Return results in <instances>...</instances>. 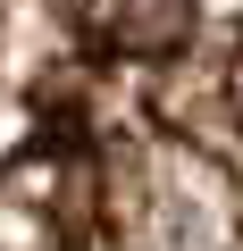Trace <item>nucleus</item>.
I'll use <instances>...</instances> for the list:
<instances>
[{"label": "nucleus", "instance_id": "f257e3e1", "mask_svg": "<svg viewBox=\"0 0 243 251\" xmlns=\"http://www.w3.org/2000/svg\"><path fill=\"white\" fill-rule=\"evenodd\" d=\"M109 184V159H101V143H92V126L84 117H51L42 134L9 159V201L17 209H34L59 243H92L109 218H101V193Z\"/></svg>", "mask_w": 243, "mask_h": 251}, {"label": "nucleus", "instance_id": "f03ea898", "mask_svg": "<svg viewBox=\"0 0 243 251\" xmlns=\"http://www.w3.org/2000/svg\"><path fill=\"white\" fill-rule=\"evenodd\" d=\"M59 17L76 25L84 50H109V59H176L201 25L193 0H59Z\"/></svg>", "mask_w": 243, "mask_h": 251}, {"label": "nucleus", "instance_id": "7ed1b4c3", "mask_svg": "<svg viewBox=\"0 0 243 251\" xmlns=\"http://www.w3.org/2000/svg\"><path fill=\"white\" fill-rule=\"evenodd\" d=\"M226 117L243 126V42H235V67H226Z\"/></svg>", "mask_w": 243, "mask_h": 251}]
</instances>
